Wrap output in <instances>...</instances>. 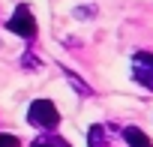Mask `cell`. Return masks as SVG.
Masks as SVG:
<instances>
[{"mask_svg": "<svg viewBox=\"0 0 153 147\" xmlns=\"http://www.w3.org/2000/svg\"><path fill=\"white\" fill-rule=\"evenodd\" d=\"M132 78H135L141 87L153 90V54H150V51L132 54Z\"/></svg>", "mask_w": 153, "mask_h": 147, "instance_id": "cell-3", "label": "cell"}, {"mask_svg": "<svg viewBox=\"0 0 153 147\" xmlns=\"http://www.w3.org/2000/svg\"><path fill=\"white\" fill-rule=\"evenodd\" d=\"M123 141H126V147H153V141L147 138V132L138 129V126H126L123 129Z\"/></svg>", "mask_w": 153, "mask_h": 147, "instance_id": "cell-5", "label": "cell"}, {"mask_svg": "<svg viewBox=\"0 0 153 147\" xmlns=\"http://www.w3.org/2000/svg\"><path fill=\"white\" fill-rule=\"evenodd\" d=\"M63 72H66V78L72 81V87H75V90H78L81 96H93V90H90V87H87V84H84V81H81L78 75H75V72H69V69H63Z\"/></svg>", "mask_w": 153, "mask_h": 147, "instance_id": "cell-7", "label": "cell"}, {"mask_svg": "<svg viewBox=\"0 0 153 147\" xmlns=\"http://www.w3.org/2000/svg\"><path fill=\"white\" fill-rule=\"evenodd\" d=\"M0 147H21V141L9 132H0Z\"/></svg>", "mask_w": 153, "mask_h": 147, "instance_id": "cell-8", "label": "cell"}, {"mask_svg": "<svg viewBox=\"0 0 153 147\" xmlns=\"http://www.w3.org/2000/svg\"><path fill=\"white\" fill-rule=\"evenodd\" d=\"M6 30H12V33L21 36V39H33V36H36V18H33L30 6L21 3V6L12 12V18L6 21Z\"/></svg>", "mask_w": 153, "mask_h": 147, "instance_id": "cell-2", "label": "cell"}, {"mask_svg": "<svg viewBox=\"0 0 153 147\" xmlns=\"http://www.w3.org/2000/svg\"><path fill=\"white\" fill-rule=\"evenodd\" d=\"M30 147H72V144H69L66 138H60V135H45V132H42L39 138L30 141Z\"/></svg>", "mask_w": 153, "mask_h": 147, "instance_id": "cell-6", "label": "cell"}, {"mask_svg": "<svg viewBox=\"0 0 153 147\" xmlns=\"http://www.w3.org/2000/svg\"><path fill=\"white\" fill-rule=\"evenodd\" d=\"M108 132H111V126L93 123V126L87 129V147H108V144H111V141H108Z\"/></svg>", "mask_w": 153, "mask_h": 147, "instance_id": "cell-4", "label": "cell"}, {"mask_svg": "<svg viewBox=\"0 0 153 147\" xmlns=\"http://www.w3.org/2000/svg\"><path fill=\"white\" fill-rule=\"evenodd\" d=\"M27 120H30V126H36L42 132H51V129L60 126V111L51 99H36L27 108Z\"/></svg>", "mask_w": 153, "mask_h": 147, "instance_id": "cell-1", "label": "cell"}]
</instances>
